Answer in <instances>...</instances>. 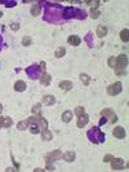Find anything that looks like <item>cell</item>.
Segmentation results:
<instances>
[{"instance_id":"17","label":"cell","mask_w":129,"mask_h":172,"mask_svg":"<svg viewBox=\"0 0 129 172\" xmlns=\"http://www.w3.org/2000/svg\"><path fill=\"white\" fill-rule=\"evenodd\" d=\"M63 18L69 20V18H75V9L72 7H66L63 9Z\"/></svg>"},{"instance_id":"10","label":"cell","mask_w":129,"mask_h":172,"mask_svg":"<svg viewBox=\"0 0 129 172\" xmlns=\"http://www.w3.org/2000/svg\"><path fill=\"white\" fill-rule=\"evenodd\" d=\"M51 82H52V76L49 75L47 71H43V72H41V76H40V83H41V85H44V87H48V85L51 84Z\"/></svg>"},{"instance_id":"8","label":"cell","mask_w":129,"mask_h":172,"mask_svg":"<svg viewBox=\"0 0 129 172\" xmlns=\"http://www.w3.org/2000/svg\"><path fill=\"white\" fill-rule=\"evenodd\" d=\"M112 135L116 137V139H119V140H123V139H125L127 136V133H125V130L123 127L120 126H116L114 130H112Z\"/></svg>"},{"instance_id":"15","label":"cell","mask_w":129,"mask_h":172,"mask_svg":"<svg viewBox=\"0 0 129 172\" xmlns=\"http://www.w3.org/2000/svg\"><path fill=\"white\" fill-rule=\"evenodd\" d=\"M96 34L98 38H105V36L107 35V27L105 26V25H98L97 26V30H96Z\"/></svg>"},{"instance_id":"42","label":"cell","mask_w":129,"mask_h":172,"mask_svg":"<svg viewBox=\"0 0 129 172\" xmlns=\"http://www.w3.org/2000/svg\"><path fill=\"white\" fill-rule=\"evenodd\" d=\"M3 113V104H0V115H2Z\"/></svg>"},{"instance_id":"35","label":"cell","mask_w":129,"mask_h":172,"mask_svg":"<svg viewBox=\"0 0 129 172\" xmlns=\"http://www.w3.org/2000/svg\"><path fill=\"white\" fill-rule=\"evenodd\" d=\"M92 36H93V34H92V33H89V34L87 35V38H85V41L88 43V45H89V47H93V41L90 40V38H92Z\"/></svg>"},{"instance_id":"7","label":"cell","mask_w":129,"mask_h":172,"mask_svg":"<svg viewBox=\"0 0 129 172\" xmlns=\"http://www.w3.org/2000/svg\"><path fill=\"white\" fill-rule=\"evenodd\" d=\"M39 71H40V66H38V65H32L31 67H27L26 69V72L30 75V78H32V79H36L39 76Z\"/></svg>"},{"instance_id":"20","label":"cell","mask_w":129,"mask_h":172,"mask_svg":"<svg viewBox=\"0 0 129 172\" xmlns=\"http://www.w3.org/2000/svg\"><path fill=\"white\" fill-rule=\"evenodd\" d=\"M41 139L44 140V141H52V139H53V133L47 128V130L41 131Z\"/></svg>"},{"instance_id":"30","label":"cell","mask_w":129,"mask_h":172,"mask_svg":"<svg viewBox=\"0 0 129 172\" xmlns=\"http://www.w3.org/2000/svg\"><path fill=\"white\" fill-rule=\"evenodd\" d=\"M28 130L31 131V133H32V135H38V133H40V132H41V131H40V128H39L38 126H36L35 123H32L31 127H28Z\"/></svg>"},{"instance_id":"21","label":"cell","mask_w":129,"mask_h":172,"mask_svg":"<svg viewBox=\"0 0 129 172\" xmlns=\"http://www.w3.org/2000/svg\"><path fill=\"white\" fill-rule=\"evenodd\" d=\"M65 54H66V48L65 47H58L56 49V52H54V57L56 58H62Z\"/></svg>"},{"instance_id":"39","label":"cell","mask_w":129,"mask_h":172,"mask_svg":"<svg viewBox=\"0 0 129 172\" xmlns=\"http://www.w3.org/2000/svg\"><path fill=\"white\" fill-rule=\"evenodd\" d=\"M106 122H107V120H106V118H105V116H103V118H102V119L100 120V124L102 126V124H105V123H106Z\"/></svg>"},{"instance_id":"44","label":"cell","mask_w":129,"mask_h":172,"mask_svg":"<svg viewBox=\"0 0 129 172\" xmlns=\"http://www.w3.org/2000/svg\"><path fill=\"white\" fill-rule=\"evenodd\" d=\"M0 128H2V126H0Z\"/></svg>"},{"instance_id":"43","label":"cell","mask_w":129,"mask_h":172,"mask_svg":"<svg viewBox=\"0 0 129 172\" xmlns=\"http://www.w3.org/2000/svg\"><path fill=\"white\" fill-rule=\"evenodd\" d=\"M2 17H3V12H2V10H0V18H2Z\"/></svg>"},{"instance_id":"16","label":"cell","mask_w":129,"mask_h":172,"mask_svg":"<svg viewBox=\"0 0 129 172\" xmlns=\"http://www.w3.org/2000/svg\"><path fill=\"white\" fill-rule=\"evenodd\" d=\"M13 88H14L16 92H25L26 88H27V84L25 83L23 80H17L14 83V85H13Z\"/></svg>"},{"instance_id":"3","label":"cell","mask_w":129,"mask_h":172,"mask_svg":"<svg viewBox=\"0 0 129 172\" xmlns=\"http://www.w3.org/2000/svg\"><path fill=\"white\" fill-rule=\"evenodd\" d=\"M121 91H123V84L120 82H115L114 84H111V85H108L107 87V93L110 96L119 95V93H121Z\"/></svg>"},{"instance_id":"40","label":"cell","mask_w":129,"mask_h":172,"mask_svg":"<svg viewBox=\"0 0 129 172\" xmlns=\"http://www.w3.org/2000/svg\"><path fill=\"white\" fill-rule=\"evenodd\" d=\"M45 171V168H35L34 170V172H44Z\"/></svg>"},{"instance_id":"14","label":"cell","mask_w":129,"mask_h":172,"mask_svg":"<svg viewBox=\"0 0 129 172\" xmlns=\"http://www.w3.org/2000/svg\"><path fill=\"white\" fill-rule=\"evenodd\" d=\"M67 43H69L70 45H72V47H78V45H80L82 39L79 38L78 35H70L69 38H67Z\"/></svg>"},{"instance_id":"37","label":"cell","mask_w":129,"mask_h":172,"mask_svg":"<svg viewBox=\"0 0 129 172\" xmlns=\"http://www.w3.org/2000/svg\"><path fill=\"white\" fill-rule=\"evenodd\" d=\"M112 158H114V155H111V154H106L105 157H103V162H105V163H108Z\"/></svg>"},{"instance_id":"12","label":"cell","mask_w":129,"mask_h":172,"mask_svg":"<svg viewBox=\"0 0 129 172\" xmlns=\"http://www.w3.org/2000/svg\"><path fill=\"white\" fill-rule=\"evenodd\" d=\"M62 159H63V161H66L67 163H72L76 159V153L72 151V150L67 151V153H65V154H62Z\"/></svg>"},{"instance_id":"28","label":"cell","mask_w":129,"mask_h":172,"mask_svg":"<svg viewBox=\"0 0 129 172\" xmlns=\"http://www.w3.org/2000/svg\"><path fill=\"white\" fill-rule=\"evenodd\" d=\"M101 14V12L98 10V9H90V13H89V17L92 18V20H97L98 17H100Z\"/></svg>"},{"instance_id":"31","label":"cell","mask_w":129,"mask_h":172,"mask_svg":"<svg viewBox=\"0 0 129 172\" xmlns=\"http://www.w3.org/2000/svg\"><path fill=\"white\" fill-rule=\"evenodd\" d=\"M85 113V108H83V106H78L76 109H75V115L76 116H80V115H83Z\"/></svg>"},{"instance_id":"25","label":"cell","mask_w":129,"mask_h":172,"mask_svg":"<svg viewBox=\"0 0 129 172\" xmlns=\"http://www.w3.org/2000/svg\"><path fill=\"white\" fill-rule=\"evenodd\" d=\"M120 39L124 43L129 41V31H128V29H124V30H121V31H120Z\"/></svg>"},{"instance_id":"41","label":"cell","mask_w":129,"mask_h":172,"mask_svg":"<svg viewBox=\"0 0 129 172\" xmlns=\"http://www.w3.org/2000/svg\"><path fill=\"white\" fill-rule=\"evenodd\" d=\"M5 171H7V172H9V171H17V170H16V168H13V167H9V168H7Z\"/></svg>"},{"instance_id":"5","label":"cell","mask_w":129,"mask_h":172,"mask_svg":"<svg viewBox=\"0 0 129 172\" xmlns=\"http://www.w3.org/2000/svg\"><path fill=\"white\" fill-rule=\"evenodd\" d=\"M128 66V56L127 54H120L116 57V65L114 69H127Z\"/></svg>"},{"instance_id":"33","label":"cell","mask_w":129,"mask_h":172,"mask_svg":"<svg viewBox=\"0 0 129 172\" xmlns=\"http://www.w3.org/2000/svg\"><path fill=\"white\" fill-rule=\"evenodd\" d=\"M100 4H101V2L100 0H94V2H90V7H92V9H98V7H100Z\"/></svg>"},{"instance_id":"4","label":"cell","mask_w":129,"mask_h":172,"mask_svg":"<svg viewBox=\"0 0 129 172\" xmlns=\"http://www.w3.org/2000/svg\"><path fill=\"white\" fill-rule=\"evenodd\" d=\"M100 114H101L102 116H105V118H110V119H111V123H112V124L118 122V116H116V114L114 113V110L110 109V108L102 109L101 111H100Z\"/></svg>"},{"instance_id":"23","label":"cell","mask_w":129,"mask_h":172,"mask_svg":"<svg viewBox=\"0 0 129 172\" xmlns=\"http://www.w3.org/2000/svg\"><path fill=\"white\" fill-rule=\"evenodd\" d=\"M30 12H31V14L34 17H38L41 13V7H40L39 4H34L32 7H31V10H30Z\"/></svg>"},{"instance_id":"34","label":"cell","mask_w":129,"mask_h":172,"mask_svg":"<svg viewBox=\"0 0 129 172\" xmlns=\"http://www.w3.org/2000/svg\"><path fill=\"white\" fill-rule=\"evenodd\" d=\"M20 23H18V22H12L10 23V29L12 30H13V31H18V30H20Z\"/></svg>"},{"instance_id":"13","label":"cell","mask_w":129,"mask_h":172,"mask_svg":"<svg viewBox=\"0 0 129 172\" xmlns=\"http://www.w3.org/2000/svg\"><path fill=\"white\" fill-rule=\"evenodd\" d=\"M43 104L47 106H52L56 104V97H54L53 95H45V96H43Z\"/></svg>"},{"instance_id":"29","label":"cell","mask_w":129,"mask_h":172,"mask_svg":"<svg viewBox=\"0 0 129 172\" xmlns=\"http://www.w3.org/2000/svg\"><path fill=\"white\" fill-rule=\"evenodd\" d=\"M31 43H32L31 36H23L22 38V45L28 47V45H31Z\"/></svg>"},{"instance_id":"32","label":"cell","mask_w":129,"mask_h":172,"mask_svg":"<svg viewBox=\"0 0 129 172\" xmlns=\"http://www.w3.org/2000/svg\"><path fill=\"white\" fill-rule=\"evenodd\" d=\"M107 64H108V66L110 67H112V69H114V67H115V65H116V58L112 56V57H110L108 58V61H107Z\"/></svg>"},{"instance_id":"11","label":"cell","mask_w":129,"mask_h":172,"mask_svg":"<svg viewBox=\"0 0 129 172\" xmlns=\"http://www.w3.org/2000/svg\"><path fill=\"white\" fill-rule=\"evenodd\" d=\"M12 124H13V119H12L10 116H2L0 115V126H2L3 128H9V127H12Z\"/></svg>"},{"instance_id":"24","label":"cell","mask_w":129,"mask_h":172,"mask_svg":"<svg viewBox=\"0 0 129 172\" xmlns=\"http://www.w3.org/2000/svg\"><path fill=\"white\" fill-rule=\"evenodd\" d=\"M79 78H80V80L84 85H89L90 83V76L88 75V74H85V72H82L80 75H79Z\"/></svg>"},{"instance_id":"22","label":"cell","mask_w":129,"mask_h":172,"mask_svg":"<svg viewBox=\"0 0 129 172\" xmlns=\"http://www.w3.org/2000/svg\"><path fill=\"white\" fill-rule=\"evenodd\" d=\"M71 119H72V111H70V110H66V111L62 113V122L70 123Z\"/></svg>"},{"instance_id":"9","label":"cell","mask_w":129,"mask_h":172,"mask_svg":"<svg viewBox=\"0 0 129 172\" xmlns=\"http://www.w3.org/2000/svg\"><path fill=\"white\" fill-rule=\"evenodd\" d=\"M89 123V115L88 114H83V115H80L79 116V119H78V122H76V126L79 127V128H83V127H85Z\"/></svg>"},{"instance_id":"27","label":"cell","mask_w":129,"mask_h":172,"mask_svg":"<svg viewBox=\"0 0 129 172\" xmlns=\"http://www.w3.org/2000/svg\"><path fill=\"white\" fill-rule=\"evenodd\" d=\"M75 13H78V14H75V18H79V20H84L87 17V13L82 9H75Z\"/></svg>"},{"instance_id":"18","label":"cell","mask_w":129,"mask_h":172,"mask_svg":"<svg viewBox=\"0 0 129 172\" xmlns=\"http://www.w3.org/2000/svg\"><path fill=\"white\" fill-rule=\"evenodd\" d=\"M30 124H31V118L20 122V123L17 124V128H18V131H25V130H27V128L30 127Z\"/></svg>"},{"instance_id":"26","label":"cell","mask_w":129,"mask_h":172,"mask_svg":"<svg viewBox=\"0 0 129 172\" xmlns=\"http://www.w3.org/2000/svg\"><path fill=\"white\" fill-rule=\"evenodd\" d=\"M31 113L34 115H41V104H35L34 108L31 109Z\"/></svg>"},{"instance_id":"19","label":"cell","mask_w":129,"mask_h":172,"mask_svg":"<svg viewBox=\"0 0 129 172\" xmlns=\"http://www.w3.org/2000/svg\"><path fill=\"white\" fill-rule=\"evenodd\" d=\"M72 87H74V84H72V82H70V80H62V82L59 83V88L62 89V91H65V92L72 89Z\"/></svg>"},{"instance_id":"6","label":"cell","mask_w":129,"mask_h":172,"mask_svg":"<svg viewBox=\"0 0 129 172\" xmlns=\"http://www.w3.org/2000/svg\"><path fill=\"white\" fill-rule=\"evenodd\" d=\"M110 164H111V168L114 171H120L124 168V159H121V158H112L111 161H110Z\"/></svg>"},{"instance_id":"36","label":"cell","mask_w":129,"mask_h":172,"mask_svg":"<svg viewBox=\"0 0 129 172\" xmlns=\"http://www.w3.org/2000/svg\"><path fill=\"white\" fill-rule=\"evenodd\" d=\"M116 75H127V70L125 69H114Z\"/></svg>"},{"instance_id":"38","label":"cell","mask_w":129,"mask_h":172,"mask_svg":"<svg viewBox=\"0 0 129 172\" xmlns=\"http://www.w3.org/2000/svg\"><path fill=\"white\" fill-rule=\"evenodd\" d=\"M10 159H12V162H13V164H14V168L18 171V168H20V164H18L17 162H16V159H14V157H13V154H10Z\"/></svg>"},{"instance_id":"1","label":"cell","mask_w":129,"mask_h":172,"mask_svg":"<svg viewBox=\"0 0 129 172\" xmlns=\"http://www.w3.org/2000/svg\"><path fill=\"white\" fill-rule=\"evenodd\" d=\"M62 158V151H61L59 149H56V150H53V151H49L48 154L44 157L45 159V171H54V166L53 163L58 161V159Z\"/></svg>"},{"instance_id":"2","label":"cell","mask_w":129,"mask_h":172,"mask_svg":"<svg viewBox=\"0 0 129 172\" xmlns=\"http://www.w3.org/2000/svg\"><path fill=\"white\" fill-rule=\"evenodd\" d=\"M88 137H89V140L92 141V143H94V144L105 143V133H102L98 127L92 128V130L88 132Z\"/></svg>"}]
</instances>
